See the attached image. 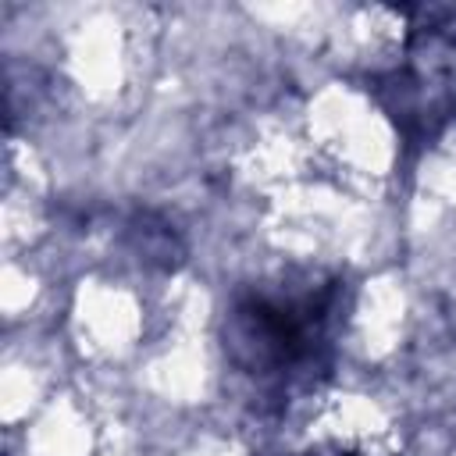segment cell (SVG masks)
I'll list each match as a JSON object with an SVG mask.
<instances>
[{
  "label": "cell",
  "mask_w": 456,
  "mask_h": 456,
  "mask_svg": "<svg viewBox=\"0 0 456 456\" xmlns=\"http://www.w3.org/2000/svg\"><path fill=\"white\" fill-rule=\"evenodd\" d=\"M306 456H356V452H346V449H317V452H306Z\"/></svg>",
  "instance_id": "2"
},
{
  "label": "cell",
  "mask_w": 456,
  "mask_h": 456,
  "mask_svg": "<svg viewBox=\"0 0 456 456\" xmlns=\"http://www.w3.org/2000/svg\"><path fill=\"white\" fill-rule=\"evenodd\" d=\"M335 281L303 292H253L235 303L224 331L232 363L256 378L299 374L324 346Z\"/></svg>",
  "instance_id": "1"
}]
</instances>
